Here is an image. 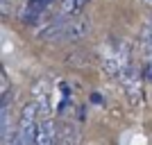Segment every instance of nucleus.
<instances>
[{"label": "nucleus", "mask_w": 152, "mask_h": 145, "mask_svg": "<svg viewBox=\"0 0 152 145\" xmlns=\"http://www.w3.org/2000/svg\"><path fill=\"white\" fill-rule=\"evenodd\" d=\"M86 5H89V0H61L59 9H57V16H61L64 20H70L75 16H80Z\"/></svg>", "instance_id": "7"}, {"label": "nucleus", "mask_w": 152, "mask_h": 145, "mask_svg": "<svg viewBox=\"0 0 152 145\" xmlns=\"http://www.w3.org/2000/svg\"><path fill=\"white\" fill-rule=\"evenodd\" d=\"M143 45H145L148 52L152 50V20L145 25V30H143Z\"/></svg>", "instance_id": "8"}, {"label": "nucleus", "mask_w": 152, "mask_h": 145, "mask_svg": "<svg viewBox=\"0 0 152 145\" xmlns=\"http://www.w3.org/2000/svg\"><path fill=\"white\" fill-rule=\"evenodd\" d=\"M141 2H145V5H150V7H152V0H141Z\"/></svg>", "instance_id": "11"}, {"label": "nucleus", "mask_w": 152, "mask_h": 145, "mask_svg": "<svg viewBox=\"0 0 152 145\" xmlns=\"http://www.w3.org/2000/svg\"><path fill=\"white\" fill-rule=\"evenodd\" d=\"M39 107L37 102H30L23 107L18 120V138L23 141V145H34V136H37V127H39Z\"/></svg>", "instance_id": "1"}, {"label": "nucleus", "mask_w": 152, "mask_h": 145, "mask_svg": "<svg viewBox=\"0 0 152 145\" xmlns=\"http://www.w3.org/2000/svg\"><path fill=\"white\" fill-rule=\"evenodd\" d=\"M121 84H123V88L127 91V95L132 98L134 102L141 98V82H139V73L134 70V66H127L125 70L121 73Z\"/></svg>", "instance_id": "5"}, {"label": "nucleus", "mask_w": 152, "mask_h": 145, "mask_svg": "<svg viewBox=\"0 0 152 145\" xmlns=\"http://www.w3.org/2000/svg\"><path fill=\"white\" fill-rule=\"evenodd\" d=\"M143 79L152 84V50H150V57H148L145 66H143Z\"/></svg>", "instance_id": "9"}, {"label": "nucleus", "mask_w": 152, "mask_h": 145, "mask_svg": "<svg viewBox=\"0 0 152 145\" xmlns=\"http://www.w3.org/2000/svg\"><path fill=\"white\" fill-rule=\"evenodd\" d=\"M89 32V18H84V16H75V18H70L66 23L61 32V41H77V39H82L84 34Z\"/></svg>", "instance_id": "4"}, {"label": "nucleus", "mask_w": 152, "mask_h": 145, "mask_svg": "<svg viewBox=\"0 0 152 145\" xmlns=\"http://www.w3.org/2000/svg\"><path fill=\"white\" fill-rule=\"evenodd\" d=\"M102 66H104V70H107L109 75L121 77L123 70H125L127 66H132V63H129V48H127L125 43H116V45H111V48L104 52Z\"/></svg>", "instance_id": "2"}, {"label": "nucleus", "mask_w": 152, "mask_h": 145, "mask_svg": "<svg viewBox=\"0 0 152 145\" xmlns=\"http://www.w3.org/2000/svg\"><path fill=\"white\" fill-rule=\"evenodd\" d=\"M7 12H9L7 9V0H2V16H7Z\"/></svg>", "instance_id": "10"}, {"label": "nucleus", "mask_w": 152, "mask_h": 145, "mask_svg": "<svg viewBox=\"0 0 152 145\" xmlns=\"http://www.w3.org/2000/svg\"><path fill=\"white\" fill-rule=\"evenodd\" d=\"M57 143V134L52 127L50 118H41L37 127V136H34V145H55Z\"/></svg>", "instance_id": "6"}, {"label": "nucleus", "mask_w": 152, "mask_h": 145, "mask_svg": "<svg viewBox=\"0 0 152 145\" xmlns=\"http://www.w3.org/2000/svg\"><path fill=\"white\" fill-rule=\"evenodd\" d=\"M55 0H25L23 9H20V23L23 25H34L50 12Z\"/></svg>", "instance_id": "3"}]
</instances>
